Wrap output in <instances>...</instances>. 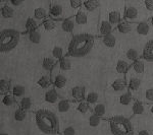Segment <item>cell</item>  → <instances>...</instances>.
I'll return each instance as SVG.
<instances>
[{
    "label": "cell",
    "instance_id": "484cf974",
    "mask_svg": "<svg viewBox=\"0 0 153 135\" xmlns=\"http://www.w3.org/2000/svg\"><path fill=\"white\" fill-rule=\"evenodd\" d=\"M71 105L73 103L68 100H60L58 102V105H57V110L59 113H66L71 110Z\"/></svg>",
    "mask_w": 153,
    "mask_h": 135
},
{
    "label": "cell",
    "instance_id": "83f0119b",
    "mask_svg": "<svg viewBox=\"0 0 153 135\" xmlns=\"http://www.w3.org/2000/svg\"><path fill=\"white\" fill-rule=\"evenodd\" d=\"M52 78L49 75H44V76H41L37 81V84L39 85L41 88H48L52 84Z\"/></svg>",
    "mask_w": 153,
    "mask_h": 135
},
{
    "label": "cell",
    "instance_id": "f1b7e54d",
    "mask_svg": "<svg viewBox=\"0 0 153 135\" xmlns=\"http://www.w3.org/2000/svg\"><path fill=\"white\" fill-rule=\"evenodd\" d=\"M10 90H12L10 80H8V79L0 80V92H1V95H4L8 94Z\"/></svg>",
    "mask_w": 153,
    "mask_h": 135
},
{
    "label": "cell",
    "instance_id": "cb8c5ba5",
    "mask_svg": "<svg viewBox=\"0 0 153 135\" xmlns=\"http://www.w3.org/2000/svg\"><path fill=\"white\" fill-rule=\"evenodd\" d=\"M102 43L105 47L107 48H113L117 44V38H115L114 35L112 34H109V35L106 36H102Z\"/></svg>",
    "mask_w": 153,
    "mask_h": 135
},
{
    "label": "cell",
    "instance_id": "816d5d0a",
    "mask_svg": "<svg viewBox=\"0 0 153 135\" xmlns=\"http://www.w3.org/2000/svg\"><path fill=\"white\" fill-rule=\"evenodd\" d=\"M149 112L151 113L153 115V104H150V107H149Z\"/></svg>",
    "mask_w": 153,
    "mask_h": 135
},
{
    "label": "cell",
    "instance_id": "f5cc1de1",
    "mask_svg": "<svg viewBox=\"0 0 153 135\" xmlns=\"http://www.w3.org/2000/svg\"><path fill=\"white\" fill-rule=\"evenodd\" d=\"M149 23H150V24H151V26H152V28H153V15H152V18H150Z\"/></svg>",
    "mask_w": 153,
    "mask_h": 135
},
{
    "label": "cell",
    "instance_id": "ffe728a7",
    "mask_svg": "<svg viewBox=\"0 0 153 135\" xmlns=\"http://www.w3.org/2000/svg\"><path fill=\"white\" fill-rule=\"evenodd\" d=\"M132 111L134 115H143L146 113V105L144 104L141 101L136 100L133 103L132 106Z\"/></svg>",
    "mask_w": 153,
    "mask_h": 135
},
{
    "label": "cell",
    "instance_id": "d6a6232c",
    "mask_svg": "<svg viewBox=\"0 0 153 135\" xmlns=\"http://www.w3.org/2000/svg\"><path fill=\"white\" fill-rule=\"evenodd\" d=\"M34 18L37 21H44V19L47 18V11H46L45 8L38 7L34 10Z\"/></svg>",
    "mask_w": 153,
    "mask_h": 135
},
{
    "label": "cell",
    "instance_id": "60d3db41",
    "mask_svg": "<svg viewBox=\"0 0 153 135\" xmlns=\"http://www.w3.org/2000/svg\"><path fill=\"white\" fill-rule=\"evenodd\" d=\"M90 106L91 105L89 104L87 101L83 100V101H81V102H79L78 106H76V110H78L81 114H86V113H88L89 109H90Z\"/></svg>",
    "mask_w": 153,
    "mask_h": 135
},
{
    "label": "cell",
    "instance_id": "ac0fdd59",
    "mask_svg": "<svg viewBox=\"0 0 153 135\" xmlns=\"http://www.w3.org/2000/svg\"><path fill=\"white\" fill-rule=\"evenodd\" d=\"M113 28H114V26L109 23V21H104V19H103V21H100V24H99L100 35L106 36V35H109V34H112Z\"/></svg>",
    "mask_w": 153,
    "mask_h": 135
},
{
    "label": "cell",
    "instance_id": "44dd1931",
    "mask_svg": "<svg viewBox=\"0 0 153 135\" xmlns=\"http://www.w3.org/2000/svg\"><path fill=\"white\" fill-rule=\"evenodd\" d=\"M131 70H133V72H134L136 75L142 74L145 70V62L142 59H138V60L134 61V62L132 63Z\"/></svg>",
    "mask_w": 153,
    "mask_h": 135
},
{
    "label": "cell",
    "instance_id": "ab89813d",
    "mask_svg": "<svg viewBox=\"0 0 153 135\" xmlns=\"http://www.w3.org/2000/svg\"><path fill=\"white\" fill-rule=\"evenodd\" d=\"M93 112L94 114H96L97 116H99L100 118L105 117L106 114V107L103 104H96L94 108H93Z\"/></svg>",
    "mask_w": 153,
    "mask_h": 135
},
{
    "label": "cell",
    "instance_id": "4dcf8cb0",
    "mask_svg": "<svg viewBox=\"0 0 153 135\" xmlns=\"http://www.w3.org/2000/svg\"><path fill=\"white\" fill-rule=\"evenodd\" d=\"M58 67L60 70L62 71H68L71 68V62L70 58L68 57H62L60 60L58 61Z\"/></svg>",
    "mask_w": 153,
    "mask_h": 135
},
{
    "label": "cell",
    "instance_id": "8fae6325",
    "mask_svg": "<svg viewBox=\"0 0 153 135\" xmlns=\"http://www.w3.org/2000/svg\"><path fill=\"white\" fill-rule=\"evenodd\" d=\"M127 82H128V90H129L131 92H137L140 88V87H141V83H142L141 79L138 77V75L131 76L130 78H128Z\"/></svg>",
    "mask_w": 153,
    "mask_h": 135
},
{
    "label": "cell",
    "instance_id": "681fc988",
    "mask_svg": "<svg viewBox=\"0 0 153 135\" xmlns=\"http://www.w3.org/2000/svg\"><path fill=\"white\" fill-rule=\"evenodd\" d=\"M8 1H9V3H10L11 5L19 6V5H22V4H23L24 0H8Z\"/></svg>",
    "mask_w": 153,
    "mask_h": 135
},
{
    "label": "cell",
    "instance_id": "f907efd6",
    "mask_svg": "<svg viewBox=\"0 0 153 135\" xmlns=\"http://www.w3.org/2000/svg\"><path fill=\"white\" fill-rule=\"evenodd\" d=\"M137 135H150V133L146 129H142V130H139V132H138Z\"/></svg>",
    "mask_w": 153,
    "mask_h": 135
},
{
    "label": "cell",
    "instance_id": "52a82bcc",
    "mask_svg": "<svg viewBox=\"0 0 153 135\" xmlns=\"http://www.w3.org/2000/svg\"><path fill=\"white\" fill-rule=\"evenodd\" d=\"M63 15V8L60 4H52L49 9V18L53 19H61Z\"/></svg>",
    "mask_w": 153,
    "mask_h": 135
},
{
    "label": "cell",
    "instance_id": "1f68e13d",
    "mask_svg": "<svg viewBox=\"0 0 153 135\" xmlns=\"http://www.w3.org/2000/svg\"><path fill=\"white\" fill-rule=\"evenodd\" d=\"M126 57H127V59L129 61H131V62H134V61L138 60V59H140V53L138 52L136 49L134 48H131L129 49V50L126 52Z\"/></svg>",
    "mask_w": 153,
    "mask_h": 135
},
{
    "label": "cell",
    "instance_id": "d4e9b609",
    "mask_svg": "<svg viewBox=\"0 0 153 135\" xmlns=\"http://www.w3.org/2000/svg\"><path fill=\"white\" fill-rule=\"evenodd\" d=\"M83 7L89 12H93L99 7V1L98 0H85Z\"/></svg>",
    "mask_w": 153,
    "mask_h": 135
},
{
    "label": "cell",
    "instance_id": "2e32d148",
    "mask_svg": "<svg viewBox=\"0 0 153 135\" xmlns=\"http://www.w3.org/2000/svg\"><path fill=\"white\" fill-rule=\"evenodd\" d=\"M131 67H132V64H130L128 61L118 60L117 63V66H115V69H117V73L125 75V74H128V72L131 70Z\"/></svg>",
    "mask_w": 153,
    "mask_h": 135
},
{
    "label": "cell",
    "instance_id": "f35d334b",
    "mask_svg": "<svg viewBox=\"0 0 153 135\" xmlns=\"http://www.w3.org/2000/svg\"><path fill=\"white\" fill-rule=\"evenodd\" d=\"M28 38H29V40L31 43H33V44H39L41 42V39H42V37H41V34H40V32H38L36 29V31H33V32H31V33H28Z\"/></svg>",
    "mask_w": 153,
    "mask_h": 135
},
{
    "label": "cell",
    "instance_id": "b9f144b4",
    "mask_svg": "<svg viewBox=\"0 0 153 135\" xmlns=\"http://www.w3.org/2000/svg\"><path fill=\"white\" fill-rule=\"evenodd\" d=\"M32 105H33V103H32L31 98H29V97H24V98H22L21 101H19V107L23 108V109L26 110V111H28V110L31 109Z\"/></svg>",
    "mask_w": 153,
    "mask_h": 135
},
{
    "label": "cell",
    "instance_id": "4fadbf2b",
    "mask_svg": "<svg viewBox=\"0 0 153 135\" xmlns=\"http://www.w3.org/2000/svg\"><path fill=\"white\" fill-rule=\"evenodd\" d=\"M133 26H134L133 23H130V21H126L125 18H123V21L117 26V29L120 34H124V35H126V34H129L132 32Z\"/></svg>",
    "mask_w": 153,
    "mask_h": 135
},
{
    "label": "cell",
    "instance_id": "f546056e",
    "mask_svg": "<svg viewBox=\"0 0 153 135\" xmlns=\"http://www.w3.org/2000/svg\"><path fill=\"white\" fill-rule=\"evenodd\" d=\"M11 94L16 97V99H19V98H24L25 94H26V88L25 87L21 84H16L12 87Z\"/></svg>",
    "mask_w": 153,
    "mask_h": 135
},
{
    "label": "cell",
    "instance_id": "c3c4849f",
    "mask_svg": "<svg viewBox=\"0 0 153 135\" xmlns=\"http://www.w3.org/2000/svg\"><path fill=\"white\" fill-rule=\"evenodd\" d=\"M63 135H76V130L73 126H68L63 130Z\"/></svg>",
    "mask_w": 153,
    "mask_h": 135
},
{
    "label": "cell",
    "instance_id": "603a6c76",
    "mask_svg": "<svg viewBox=\"0 0 153 135\" xmlns=\"http://www.w3.org/2000/svg\"><path fill=\"white\" fill-rule=\"evenodd\" d=\"M56 65V60L53 57H46L42 61V67L46 71H52Z\"/></svg>",
    "mask_w": 153,
    "mask_h": 135
},
{
    "label": "cell",
    "instance_id": "ba28073f",
    "mask_svg": "<svg viewBox=\"0 0 153 135\" xmlns=\"http://www.w3.org/2000/svg\"><path fill=\"white\" fill-rule=\"evenodd\" d=\"M51 78H52V82L54 87L56 88H59V90L65 88L66 83H68V78L63 74H61V73H56V74L52 75Z\"/></svg>",
    "mask_w": 153,
    "mask_h": 135
},
{
    "label": "cell",
    "instance_id": "7dc6e473",
    "mask_svg": "<svg viewBox=\"0 0 153 135\" xmlns=\"http://www.w3.org/2000/svg\"><path fill=\"white\" fill-rule=\"evenodd\" d=\"M144 6L148 11L153 12V0H144Z\"/></svg>",
    "mask_w": 153,
    "mask_h": 135
},
{
    "label": "cell",
    "instance_id": "30bf717a",
    "mask_svg": "<svg viewBox=\"0 0 153 135\" xmlns=\"http://www.w3.org/2000/svg\"><path fill=\"white\" fill-rule=\"evenodd\" d=\"M150 29H151V24L147 21H140V23H136V32L138 35L140 36H147L150 33Z\"/></svg>",
    "mask_w": 153,
    "mask_h": 135
},
{
    "label": "cell",
    "instance_id": "9a60e30c",
    "mask_svg": "<svg viewBox=\"0 0 153 135\" xmlns=\"http://www.w3.org/2000/svg\"><path fill=\"white\" fill-rule=\"evenodd\" d=\"M86 9L82 7L75 15V21L78 26H85L88 23V14L86 13Z\"/></svg>",
    "mask_w": 153,
    "mask_h": 135
},
{
    "label": "cell",
    "instance_id": "d590c367",
    "mask_svg": "<svg viewBox=\"0 0 153 135\" xmlns=\"http://www.w3.org/2000/svg\"><path fill=\"white\" fill-rule=\"evenodd\" d=\"M43 28H44L45 31H47V32L53 31V29L56 28L55 19H53L51 18H48L44 19V21H43Z\"/></svg>",
    "mask_w": 153,
    "mask_h": 135
},
{
    "label": "cell",
    "instance_id": "277c9868",
    "mask_svg": "<svg viewBox=\"0 0 153 135\" xmlns=\"http://www.w3.org/2000/svg\"><path fill=\"white\" fill-rule=\"evenodd\" d=\"M109 128L112 135H135L131 121L124 116H114L109 120Z\"/></svg>",
    "mask_w": 153,
    "mask_h": 135
},
{
    "label": "cell",
    "instance_id": "4316f807",
    "mask_svg": "<svg viewBox=\"0 0 153 135\" xmlns=\"http://www.w3.org/2000/svg\"><path fill=\"white\" fill-rule=\"evenodd\" d=\"M14 15V9L13 7L10 6L9 4H6V5L1 7V16L3 18H13Z\"/></svg>",
    "mask_w": 153,
    "mask_h": 135
},
{
    "label": "cell",
    "instance_id": "e0dca14e",
    "mask_svg": "<svg viewBox=\"0 0 153 135\" xmlns=\"http://www.w3.org/2000/svg\"><path fill=\"white\" fill-rule=\"evenodd\" d=\"M118 102H120V104L123 105V106H129V105H131L134 102V98H133L132 92H131L129 90H125V92L120 95V98H118Z\"/></svg>",
    "mask_w": 153,
    "mask_h": 135
},
{
    "label": "cell",
    "instance_id": "d6986e66",
    "mask_svg": "<svg viewBox=\"0 0 153 135\" xmlns=\"http://www.w3.org/2000/svg\"><path fill=\"white\" fill-rule=\"evenodd\" d=\"M76 21L75 18H65L61 21V29L65 33H71V32L75 29L76 26Z\"/></svg>",
    "mask_w": 153,
    "mask_h": 135
},
{
    "label": "cell",
    "instance_id": "9c48e42d",
    "mask_svg": "<svg viewBox=\"0 0 153 135\" xmlns=\"http://www.w3.org/2000/svg\"><path fill=\"white\" fill-rule=\"evenodd\" d=\"M71 95L73 99L76 102H81V101L85 100L86 97V90L82 85H76V87L71 88Z\"/></svg>",
    "mask_w": 153,
    "mask_h": 135
},
{
    "label": "cell",
    "instance_id": "5b68a950",
    "mask_svg": "<svg viewBox=\"0 0 153 135\" xmlns=\"http://www.w3.org/2000/svg\"><path fill=\"white\" fill-rule=\"evenodd\" d=\"M124 18L133 23H137L139 18V10L133 5H127L124 11Z\"/></svg>",
    "mask_w": 153,
    "mask_h": 135
},
{
    "label": "cell",
    "instance_id": "7bdbcfd3",
    "mask_svg": "<svg viewBox=\"0 0 153 135\" xmlns=\"http://www.w3.org/2000/svg\"><path fill=\"white\" fill-rule=\"evenodd\" d=\"M51 54H52V57L55 59L56 61H59L62 57H65V56H63V49L61 47H58V46H56V47H54L52 49Z\"/></svg>",
    "mask_w": 153,
    "mask_h": 135
},
{
    "label": "cell",
    "instance_id": "836d02e7",
    "mask_svg": "<svg viewBox=\"0 0 153 135\" xmlns=\"http://www.w3.org/2000/svg\"><path fill=\"white\" fill-rule=\"evenodd\" d=\"M13 117H14V120L16 122H22L26 119L27 117V111L24 110L23 108L19 107L18 109L14 111V114H13Z\"/></svg>",
    "mask_w": 153,
    "mask_h": 135
},
{
    "label": "cell",
    "instance_id": "74e56055",
    "mask_svg": "<svg viewBox=\"0 0 153 135\" xmlns=\"http://www.w3.org/2000/svg\"><path fill=\"white\" fill-rule=\"evenodd\" d=\"M14 103H16V97H14L12 94H9L8 92V94L4 95L3 98H2V104L6 107L13 106Z\"/></svg>",
    "mask_w": 153,
    "mask_h": 135
},
{
    "label": "cell",
    "instance_id": "7c38bea8",
    "mask_svg": "<svg viewBox=\"0 0 153 135\" xmlns=\"http://www.w3.org/2000/svg\"><path fill=\"white\" fill-rule=\"evenodd\" d=\"M111 88L114 90L115 92H125L128 88V82L126 78H117L114 81L112 82Z\"/></svg>",
    "mask_w": 153,
    "mask_h": 135
},
{
    "label": "cell",
    "instance_id": "ee69618b",
    "mask_svg": "<svg viewBox=\"0 0 153 135\" xmlns=\"http://www.w3.org/2000/svg\"><path fill=\"white\" fill-rule=\"evenodd\" d=\"M101 122V118L96 114H93L89 117V125L90 127H97Z\"/></svg>",
    "mask_w": 153,
    "mask_h": 135
},
{
    "label": "cell",
    "instance_id": "5bb4252c",
    "mask_svg": "<svg viewBox=\"0 0 153 135\" xmlns=\"http://www.w3.org/2000/svg\"><path fill=\"white\" fill-rule=\"evenodd\" d=\"M44 100L49 104H55L59 100V95L55 88H49L44 95Z\"/></svg>",
    "mask_w": 153,
    "mask_h": 135
},
{
    "label": "cell",
    "instance_id": "6da1fadb",
    "mask_svg": "<svg viewBox=\"0 0 153 135\" xmlns=\"http://www.w3.org/2000/svg\"><path fill=\"white\" fill-rule=\"evenodd\" d=\"M95 39L90 34H79L74 36L68 45V53L71 57L82 58L87 56L94 47Z\"/></svg>",
    "mask_w": 153,
    "mask_h": 135
},
{
    "label": "cell",
    "instance_id": "7402d4cb",
    "mask_svg": "<svg viewBox=\"0 0 153 135\" xmlns=\"http://www.w3.org/2000/svg\"><path fill=\"white\" fill-rule=\"evenodd\" d=\"M108 21L113 26H117L123 21V16L118 10H112L108 13Z\"/></svg>",
    "mask_w": 153,
    "mask_h": 135
},
{
    "label": "cell",
    "instance_id": "db71d44e",
    "mask_svg": "<svg viewBox=\"0 0 153 135\" xmlns=\"http://www.w3.org/2000/svg\"><path fill=\"white\" fill-rule=\"evenodd\" d=\"M0 135H8V134H7V133H4V132H2V133L0 134Z\"/></svg>",
    "mask_w": 153,
    "mask_h": 135
},
{
    "label": "cell",
    "instance_id": "bcb514c9",
    "mask_svg": "<svg viewBox=\"0 0 153 135\" xmlns=\"http://www.w3.org/2000/svg\"><path fill=\"white\" fill-rule=\"evenodd\" d=\"M145 101L147 104H153V87L148 88L145 92Z\"/></svg>",
    "mask_w": 153,
    "mask_h": 135
},
{
    "label": "cell",
    "instance_id": "8d00e7d4",
    "mask_svg": "<svg viewBox=\"0 0 153 135\" xmlns=\"http://www.w3.org/2000/svg\"><path fill=\"white\" fill-rule=\"evenodd\" d=\"M85 100L87 101L90 105H95L96 103L98 102V100H99V95L95 92H86Z\"/></svg>",
    "mask_w": 153,
    "mask_h": 135
},
{
    "label": "cell",
    "instance_id": "3957f363",
    "mask_svg": "<svg viewBox=\"0 0 153 135\" xmlns=\"http://www.w3.org/2000/svg\"><path fill=\"white\" fill-rule=\"evenodd\" d=\"M19 41H21V34L16 29H2L0 33V50L2 53L10 52L18 47Z\"/></svg>",
    "mask_w": 153,
    "mask_h": 135
},
{
    "label": "cell",
    "instance_id": "8992f818",
    "mask_svg": "<svg viewBox=\"0 0 153 135\" xmlns=\"http://www.w3.org/2000/svg\"><path fill=\"white\" fill-rule=\"evenodd\" d=\"M142 58L148 62H153V39L145 44L142 52Z\"/></svg>",
    "mask_w": 153,
    "mask_h": 135
},
{
    "label": "cell",
    "instance_id": "7a4b0ae2",
    "mask_svg": "<svg viewBox=\"0 0 153 135\" xmlns=\"http://www.w3.org/2000/svg\"><path fill=\"white\" fill-rule=\"evenodd\" d=\"M35 120L38 129L45 134L53 135L59 132V119L52 111L47 109H41L36 112Z\"/></svg>",
    "mask_w": 153,
    "mask_h": 135
},
{
    "label": "cell",
    "instance_id": "e575fe53",
    "mask_svg": "<svg viewBox=\"0 0 153 135\" xmlns=\"http://www.w3.org/2000/svg\"><path fill=\"white\" fill-rule=\"evenodd\" d=\"M38 28V23H37V19L29 18L26 21V32L27 33H31L33 31H36Z\"/></svg>",
    "mask_w": 153,
    "mask_h": 135
},
{
    "label": "cell",
    "instance_id": "f6af8a7d",
    "mask_svg": "<svg viewBox=\"0 0 153 135\" xmlns=\"http://www.w3.org/2000/svg\"><path fill=\"white\" fill-rule=\"evenodd\" d=\"M68 2H70L71 8L74 9V10H76V12L82 8L83 4H84L83 0H68Z\"/></svg>",
    "mask_w": 153,
    "mask_h": 135
}]
</instances>
